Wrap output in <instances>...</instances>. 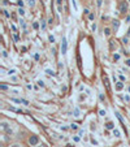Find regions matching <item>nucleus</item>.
Returning a JSON list of instances; mask_svg holds the SVG:
<instances>
[{"label": "nucleus", "mask_w": 130, "mask_h": 147, "mask_svg": "<svg viewBox=\"0 0 130 147\" xmlns=\"http://www.w3.org/2000/svg\"><path fill=\"white\" fill-rule=\"evenodd\" d=\"M68 51V42L65 38H63V40H61V53L63 55H65Z\"/></svg>", "instance_id": "nucleus-1"}, {"label": "nucleus", "mask_w": 130, "mask_h": 147, "mask_svg": "<svg viewBox=\"0 0 130 147\" xmlns=\"http://www.w3.org/2000/svg\"><path fill=\"white\" fill-rule=\"evenodd\" d=\"M29 143H30V146L35 147L36 144L39 143V138H38V136H31L30 138H29Z\"/></svg>", "instance_id": "nucleus-2"}, {"label": "nucleus", "mask_w": 130, "mask_h": 147, "mask_svg": "<svg viewBox=\"0 0 130 147\" xmlns=\"http://www.w3.org/2000/svg\"><path fill=\"white\" fill-rule=\"evenodd\" d=\"M126 12H127V4H126V1H121V3H120V13L125 14Z\"/></svg>", "instance_id": "nucleus-3"}, {"label": "nucleus", "mask_w": 130, "mask_h": 147, "mask_svg": "<svg viewBox=\"0 0 130 147\" xmlns=\"http://www.w3.org/2000/svg\"><path fill=\"white\" fill-rule=\"evenodd\" d=\"M1 129H3V131H5L7 134H12V129L9 128V125L7 124V122H1Z\"/></svg>", "instance_id": "nucleus-4"}, {"label": "nucleus", "mask_w": 130, "mask_h": 147, "mask_svg": "<svg viewBox=\"0 0 130 147\" xmlns=\"http://www.w3.org/2000/svg\"><path fill=\"white\" fill-rule=\"evenodd\" d=\"M12 102H16V103H20V104H25V106H28L29 104V102L28 100H25V99H16V98H12Z\"/></svg>", "instance_id": "nucleus-5"}, {"label": "nucleus", "mask_w": 130, "mask_h": 147, "mask_svg": "<svg viewBox=\"0 0 130 147\" xmlns=\"http://www.w3.org/2000/svg\"><path fill=\"white\" fill-rule=\"evenodd\" d=\"M103 81H104L105 89H107V90H111V86H109V81H108V77L105 74H103Z\"/></svg>", "instance_id": "nucleus-6"}, {"label": "nucleus", "mask_w": 130, "mask_h": 147, "mask_svg": "<svg viewBox=\"0 0 130 147\" xmlns=\"http://www.w3.org/2000/svg\"><path fill=\"white\" fill-rule=\"evenodd\" d=\"M112 26H113V31L116 33L117 29H119V26H120V21H119V20H113V21H112Z\"/></svg>", "instance_id": "nucleus-7"}, {"label": "nucleus", "mask_w": 130, "mask_h": 147, "mask_svg": "<svg viewBox=\"0 0 130 147\" xmlns=\"http://www.w3.org/2000/svg\"><path fill=\"white\" fill-rule=\"evenodd\" d=\"M105 129H108V130H113L115 129V124L111 121H108L107 124H105Z\"/></svg>", "instance_id": "nucleus-8"}, {"label": "nucleus", "mask_w": 130, "mask_h": 147, "mask_svg": "<svg viewBox=\"0 0 130 147\" xmlns=\"http://www.w3.org/2000/svg\"><path fill=\"white\" fill-rule=\"evenodd\" d=\"M122 89H124V83H122V81H120V82L116 83V90L117 91H121Z\"/></svg>", "instance_id": "nucleus-9"}, {"label": "nucleus", "mask_w": 130, "mask_h": 147, "mask_svg": "<svg viewBox=\"0 0 130 147\" xmlns=\"http://www.w3.org/2000/svg\"><path fill=\"white\" fill-rule=\"evenodd\" d=\"M46 28H47V24H46L44 20H42V22H40V29H42V31H46Z\"/></svg>", "instance_id": "nucleus-10"}, {"label": "nucleus", "mask_w": 130, "mask_h": 147, "mask_svg": "<svg viewBox=\"0 0 130 147\" xmlns=\"http://www.w3.org/2000/svg\"><path fill=\"white\" fill-rule=\"evenodd\" d=\"M109 48H111L112 51L116 50V42H115V40H109Z\"/></svg>", "instance_id": "nucleus-11"}, {"label": "nucleus", "mask_w": 130, "mask_h": 147, "mask_svg": "<svg viewBox=\"0 0 130 147\" xmlns=\"http://www.w3.org/2000/svg\"><path fill=\"white\" fill-rule=\"evenodd\" d=\"M113 136L117 137V138H119V137H121V133H120L119 129H113Z\"/></svg>", "instance_id": "nucleus-12"}, {"label": "nucleus", "mask_w": 130, "mask_h": 147, "mask_svg": "<svg viewBox=\"0 0 130 147\" xmlns=\"http://www.w3.org/2000/svg\"><path fill=\"white\" fill-rule=\"evenodd\" d=\"M17 12H18V14H20V16H24V14H25V9H24V8H21V7H20V8L17 9Z\"/></svg>", "instance_id": "nucleus-13"}, {"label": "nucleus", "mask_w": 130, "mask_h": 147, "mask_svg": "<svg viewBox=\"0 0 130 147\" xmlns=\"http://www.w3.org/2000/svg\"><path fill=\"white\" fill-rule=\"evenodd\" d=\"M104 34H105V36H109V35H111V29H109V28H105L104 29Z\"/></svg>", "instance_id": "nucleus-14"}, {"label": "nucleus", "mask_w": 130, "mask_h": 147, "mask_svg": "<svg viewBox=\"0 0 130 147\" xmlns=\"http://www.w3.org/2000/svg\"><path fill=\"white\" fill-rule=\"evenodd\" d=\"M116 116H117V119L120 120V122H121V124H124V119H122V116L120 115V112H116Z\"/></svg>", "instance_id": "nucleus-15"}, {"label": "nucleus", "mask_w": 130, "mask_h": 147, "mask_svg": "<svg viewBox=\"0 0 130 147\" xmlns=\"http://www.w3.org/2000/svg\"><path fill=\"white\" fill-rule=\"evenodd\" d=\"M73 116H75V117L79 116V109H78V108H74V109H73Z\"/></svg>", "instance_id": "nucleus-16"}, {"label": "nucleus", "mask_w": 130, "mask_h": 147, "mask_svg": "<svg viewBox=\"0 0 130 147\" xmlns=\"http://www.w3.org/2000/svg\"><path fill=\"white\" fill-rule=\"evenodd\" d=\"M46 73H47L48 76H55V72H53V70H51V69H46Z\"/></svg>", "instance_id": "nucleus-17"}, {"label": "nucleus", "mask_w": 130, "mask_h": 147, "mask_svg": "<svg viewBox=\"0 0 130 147\" xmlns=\"http://www.w3.org/2000/svg\"><path fill=\"white\" fill-rule=\"evenodd\" d=\"M70 129H73V130H77L78 129V126H77V124H70V126H69Z\"/></svg>", "instance_id": "nucleus-18"}, {"label": "nucleus", "mask_w": 130, "mask_h": 147, "mask_svg": "<svg viewBox=\"0 0 130 147\" xmlns=\"http://www.w3.org/2000/svg\"><path fill=\"white\" fill-rule=\"evenodd\" d=\"M89 20H90V21H94V20H95V14L94 13H90L89 14Z\"/></svg>", "instance_id": "nucleus-19"}, {"label": "nucleus", "mask_w": 130, "mask_h": 147, "mask_svg": "<svg viewBox=\"0 0 130 147\" xmlns=\"http://www.w3.org/2000/svg\"><path fill=\"white\" fill-rule=\"evenodd\" d=\"M113 60L115 61H119L120 60V55H119V53H115V55H113Z\"/></svg>", "instance_id": "nucleus-20"}, {"label": "nucleus", "mask_w": 130, "mask_h": 147, "mask_svg": "<svg viewBox=\"0 0 130 147\" xmlns=\"http://www.w3.org/2000/svg\"><path fill=\"white\" fill-rule=\"evenodd\" d=\"M99 99H100V102H103V103L105 102V96L103 94H99Z\"/></svg>", "instance_id": "nucleus-21"}, {"label": "nucleus", "mask_w": 130, "mask_h": 147, "mask_svg": "<svg viewBox=\"0 0 130 147\" xmlns=\"http://www.w3.org/2000/svg\"><path fill=\"white\" fill-rule=\"evenodd\" d=\"M127 38H129V36H124V38H122V42H124V45H127V43H129V42H127L129 39H127Z\"/></svg>", "instance_id": "nucleus-22"}, {"label": "nucleus", "mask_w": 130, "mask_h": 147, "mask_svg": "<svg viewBox=\"0 0 130 147\" xmlns=\"http://www.w3.org/2000/svg\"><path fill=\"white\" fill-rule=\"evenodd\" d=\"M48 39H50L51 43H55V36H53V35H50V36H48Z\"/></svg>", "instance_id": "nucleus-23"}, {"label": "nucleus", "mask_w": 130, "mask_h": 147, "mask_svg": "<svg viewBox=\"0 0 130 147\" xmlns=\"http://www.w3.org/2000/svg\"><path fill=\"white\" fill-rule=\"evenodd\" d=\"M105 113H107V112H105V109H100V111H99L100 116H105Z\"/></svg>", "instance_id": "nucleus-24"}, {"label": "nucleus", "mask_w": 130, "mask_h": 147, "mask_svg": "<svg viewBox=\"0 0 130 147\" xmlns=\"http://www.w3.org/2000/svg\"><path fill=\"white\" fill-rule=\"evenodd\" d=\"M29 5H30V7L35 5V0H29Z\"/></svg>", "instance_id": "nucleus-25"}, {"label": "nucleus", "mask_w": 130, "mask_h": 147, "mask_svg": "<svg viewBox=\"0 0 130 147\" xmlns=\"http://www.w3.org/2000/svg\"><path fill=\"white\" fill-rule=\"evenodd\" d=\"M38 85H39L40 87H44V82H43V81H40V80L38 81Z\"/></svg>", "instance_id": "nucleus-26"}, {"label": "nucleus", "mask_w": 130, "mask_h": 147, "mask_svg": "<svg viewBox=\"0 0 130 147\" xmlns=\"http://www.w3.org/2000/svg\"><path fill=\"white\" fill-rule=\"evenodd\" d=\"M4 16H5V17H11V14H9L8 11H5V9H4Z\"/></svg>", "instance_id": "nucleus-27"}, {"label": "nucleus", "mask_w": 130, "mask_h": 147, "mask_svg": "<svg viewBox=\"0 0 130 147\" xmlns=\"http://www.w3.org/2000/svg\"><path fill=\"white\" fill-rule=\"evenodd\" d=\"M119 77H120V81H122V82L125 81V76H124V74H120Z\"/></svg>", "instance_id": "nucleus-28"}, {"label": "nucleus", "mask_w": 130, "mask_h": 147, "mask_svg": "<svg viewBox=\"0 0 130 147\" xmlns=\"http://www.w3.org/2000/svg\"><path fill=\"white\" fill-rule=\"evenodd\" d=\"M83 134H85V129H79V136L83 137Z\"/></svg>", "instance_id": "nucleus-29"}, {"label": "nucleus", "mask_w": 130, "mask_h": 147, "mask_svg": "<svg viewBox=\"0 0 130 147\" xmlns=\"http://www.w3.org/2000/svg\"><path fill=\"white\" fill-rule=\"evenodd\" d=\"M17 4H18V5L21 7V8L24 7V1H22V0H18V3H17Z\"/></svg>", "instance_id": "nucleus-30"}, {"label": "nucleus", "mask_w": 130, "mask_h": 147, "mask_svg": "<svg viewBox=\"0 0 130 147\" xmlns=\"http://www.w3.org/2000/svg\"><path fill=\"white\" fill-rule=\"evenodd\" d=\"M33 28H34V29H38V28H39V24H38V22H34V24H33Z\"/></svg>", "instance_id": "nucleus-31"}, {"label": "nucleus", "mask_w": 130, "mask_h": 147, "mask_svg": "<svg viewBox=\"0 0 130 147\" xmlns=\"http://www.w3.org/2000/svg\"><path fill=\"white\" fill-rule=\"evenodd\" d=\"M72 3H73V7H74V9H77V3H75V0H72Z\"/></svg>", "instance_id": "nucleus-32"}, {"label": "nucleus", "mask_w": 130, "mask_h": 147, "mask_svg": "<svg viewBox=\"0 0 130 147\" xmlns=\"http://www.w3.org/2000/svg\"><path fill=\"white\" fill-rule=\"evenodd\" d=\"M13 73H16V69H12V70H9V72H8V74L11 76V74H13Z\"/></svg>", "instance_id": "nucleus-33"}, {"label": "nucleus", "mask_w": 130, "mask_h": 147, "mask_svg": "<svg viewBox=\"0 0 130 147\" xmlns=\"http://www.w3.org/2000/svg\"><path fill=\"white\" fill-rule=\"evenodd\" d=\"M13 38H14V40H16V42H18V40H20L18 35H16V34H14V35H13Z\"/></svg>", "instance_id": "nucleus-34"}, {"label": "nucleus", "mask_w": 130, "mask_h": 147, "mask_svg": "<svg viewBox=\"0 0 130 147\" xmlns=\"http://www.w3.org/2000/svg\"><path fill=\"white\" fill-rule=\"evenodd\" d=\"M12 147H22V146L20 143H14V144H12Z\"/></svg>", "instance_id": "nucleus-35"}, {"label": "nucleus", "mask_w": 130, "mask_h": 147, "mask_svg": "<svg viewBox=\"0 0 130 147\" xmlns=\"http://www.w3.org/2000/svg\"><path fill=\"white\" fill-rule=\"evenodd\" d=\"M91 29H92V31H95V30H96V25H95V24H92Z\"/></svg>", "instance_id": "nucleus-36"}, {"label": "nucleus", "mask_w": 130, "mask_h": 147, "mask_svg": "<svg viewBox=\"0 0 130 147\" xmlns=\"http://www.w3.org/2000/svg\"><path fill=\"white\" fill-rule=\"evenodd\" d=\"M3 57H8V53H7V51H3Z\"/></svg>", "instance_id": "nucleus-37"}, {"label": "nucleus", "mask_w": 130, "mask_h": 147, "mask_svg": "<svg viewBox=\"0 0 130 147\" xmlns=\"http://www.w3.org/2000/svg\"><path fill=\"white\" fill-rule=\"evenodd\" d=\"M102 20H103V21H107V20H108V17H107V16H104V14H103V16H102Z\"/></svg>", "instance_id": "nucleus-38"}, {"label": "nucleus", "mask_w": 130, "mask_h": 147, "mask_svg": "<svg viewBox=\"0 0 130 147\" xmlns=\"http://www.w3.org/2000/svg\"><path fill=\"white\" fill-rule=\"evenodd\" d=\"M1 90H8V87H7L5 85H1Z\"/></svg>", "instance_id": "nucleus-39"}, {"label": "nucleus", "mask_w": 130, "mask_h": 147, "mask_svg": "<svg viewBox=\"0 0 130 147\" xmlns=\"http://www.w3.org/2000/svg\"><path fill=\"white\" fill-rule=\"evenodd\" d=\"M68 129H69L68 126H61V130H68Z\"/></svg>", "instance_id": "nucleus-40"}, {"label": "nucleus", "mask_w": 130, "mask_h": 147, "mask_svg": "<svg viewBox=\"0 0 130 147\" xmlns=\"http://www.w3.org/2000/svg\"><path fill=\"white\" fill-rule=\"evenodd\" d=\"M11 28H12V30H13V31H17V28H16V26H14V25H12Z\"/></svg>", "instance_id": "nucleus-41"}, {"label": "nucleus", "mask_w": 130, "mask_h": 147, "mask_svg": "<svg viewBox=\"0 0 130 147\" xmlns=\"http://www.w3.org/2000/svg\"><path fill=\"white\" fill-rule=\"evenodd\" d=\"M83 12H85V14H90V11H89V9H85Z\"/></svg>", "instance_id": "nucleus-42"}, {"label": "nucleus", "mask_w": 130, "mask_h": 147, "mask_svg": "<svg viewBox=\"0 0 130 147\" xmlns=\"http://www.w3.org/2000/svg\"><path fill=\"white\" fill-rule=\"evenodd\" d=\"M79 100H85V95H79Z\"/></svg>", "instance_id": "nucleus-43"}, {"label": "nucleus", "mask_w": 130, "mask_h": 147, "mask_svg": "<svg viewBox=\"0 0 130 147\" xmlns=\"http://www.w3.org/2000/svg\"><path fill=\"white\" fill-rule=\"evenodd\" d=\"M73 139H74V142H78V141H79V137H74Z\"/></svg>", "instance_id": "nucleus-44"}, {"label": "nucleus", "mask_w": 130, "mask_h": 147, "mask_svg": "<svg viewBox=\"0 0 130 147\" xmlns=\"http://www.w3.org/2000/svg\"><path fill=\"white\" fill-rule=\"evenodd\" d=\"M125 63H126V65H127V67H130V59H129V60H126V61H125Z\"/></svg>", "instance_id": "nucleus-45"}, {"label": "nucleus", "mask_w": 130, "mask_h": 147, "mask_svg": "<svg viewBox=\"0 0 130 147\" xmlns=\"http://www.w3.org/2000/svg\"><path fill=\"white\" fill-rule=\"evenodd\" d=\"M34 59H35V60H38V59H39V55H38V53H36V55H34Z\"/></svg>", "instance_id": "nucleus-46"}, {"label": "nucleus", "mask_w": 130, "mask_h": 147, "mask_svg": "<svg viewBox=\"0 0 130 147\" xmlns=\"http://www.w3.org/2000/svg\"><path fill=\"white\" fill-rule=\"evenodd\" d=\"M102 5V0H98V7Z\"/></svg>", "instance_id": "nucleus-47"}, {"label": "nucleus", "mask_w": 130, "mask_h": 147, "mask_svg": "<svg viewBox=\"0 0 130 147\" xmlns=\"http://www.w3.org/2000/svg\"><path fill=\"white\" fill-rule=\"evenodd\" d=\"M126 22H130V16H126Z\"/></svg>", "instance_id": "nucleus-48"}, {"label": "nucleus", "mask_w": 130, "mask_h": 147, "mask_svg": "<svg viewBox=\"0 0 130 147\" xmlns=\"http://www.w3.org/2000/svg\"><path fill=\"white\" fill-rule=\"evenodd\" d=\"M61 1H63V0H57V1H56V3H57V5H61Z\"/></svg>", "instance_id": "nucleus-49"}, {"label": "nucleus", "mask_w": 130, "mask_h": 147, "mask_svg": "<svg viewBox=\"0 0 130 147\" xmlns=\"http://www.w3.org/2000/svg\"><path fill=\"white\" fill-rule=\"evenodd\" d=\"M126 36H130V28H129V30H127V34H126Z\"/></svg>", "instance_id": "nucleus-50"}, {"label": "nucleus", "mask_w": 130, "mask_h": 147, "mask_svg": "<svg viewBox=\"0 0 130 147\" xmlns=\"http://www.w3.org/2000/svg\"><path fill=\"white\" fill-rule=\"evenodd\" d=\"M67 147H74V146H72V144H67Z\"/></svg>", "instance_id": "nucleus-51"}, {"label": "nucleus", "mask_w": 130, "mask_h": 147, "mask_svg": "<svg viewBox=\"0 0 130 147\" xmlns=\"http://www.w3.org/2000/svg\"><path fill=\"white\" fill-rule=\"evenodd\" d=\"M129 1H130V0H129Z\"/></svg>", "instance_id": "nucleus-52"}, {"label": "nucleus", "mask_w": 130, "mask_h": 147, "mask_svg": "<svg viewBox=\"0 0 130 147\" xmlns=\"http://www.w3.org/2000/svg\"><path fill=\"white\" fill-rule=\"evenodd\" d=\"M28 1H29V0H28Z\"/></svg>", "instance_id": "nucleus-53"}, {"label": "nucleus", "mask_w": 130, "mask_h": 147, "mask_svg": "<svg viewBox=\"0 0 130 147\" xmlns=\"http://www.w3.org/2000/svg\"><path fill=\"white\" fill-rule=\"evenodd\" d=\"M129 115H130V113H129Z\"/></svg>", "instance_id": "nucleus-54"}]
</instances>
